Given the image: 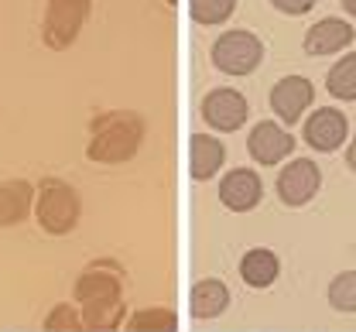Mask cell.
I'll return each instance as SVG.
<instances>
[{
	"label": "cell",
	"instance_id": "9",
	"mask_svg": "<svg viewBox=\"0 0 356 332\" xmlns=\"http://www.w3.org/2000/svg\"><path fill=\"white\" fill-rule=\"evenodd\" d=\"M247 151H250V158L257 161V165H281L291 151H295V138H291V131H284L281 124H274V120H261L254 131H250V138H247Z\"/></svg>",
	"mask_w": 356,
	"mask_h": 332
},
{
	"label": "cell",
	"instance_id": "1",
	"mask_svg": "<svg viewBox=\"0 0 356 332\" xmlns=\"http://www.w3.org/2000/svg\"><path fill=\"white\" fill-rule=\"evenodd\" d=\"M144 141V120L134 110H110L89 124L86 158L96 165H124L137 154Z\"/></svg>",
	"mask_w": 356,
	"mask_h": 332
},
{
	"label": "cell",
	"instance_id": "21",
	"mask_svg": "<svg viewBox=\"0 0 356 332\" xmlns=\"http://www.w3.org/2000/svg\"><path fill=\"white\" fill-rule=\"evenodd\" d=\"M339 3H343V10H346L350 17H356V0H339Z\"/></svg>",
	"mask_w": 356,
	"mask_h": 332
},
{
	"label": "cell",
	"instance_id": "6",
	"mask_svg": "<svg viewBox=\"0 0 356 332\" xmlns=\"http://www.w3.org/2000/svg\"><path fill=\"white\" fill-rule=\"evenodd\" d=\"M346 134H350V120H346V113L336 110V106H318L309 120H305V131H302L305 144H309L312 151H318V154L339 151V147L346 144Z\"/></svg>",
	"mask_w": 356,
	"mask_h": 332
},
{
	"label": "cell",
	"instance_id": "5",
	"mask_svg": "<svg viewBox=\"0 0 356 332\" xmlns=\"http://www.w3.org/2000/svg\"><path fill=\"white\" fill-rule=\"evenodd\" d=\"M247 117H250V106H247V96L240 90L220 86V90H209L206 99H202V120L213 131L233 134V131H240L247 124Z\"/></svg>",
	"mask_w": 356,
	"mask_h": 332
},
{
	"label": "cell",
	"instance_id": "2",
	"mask_svg": "<svg viewBox=\"0 0 356 332\" xmlns=\"http://www.w3.org/2000/svg\"><path fill=\"white\" fill-rule=\"evenodd\" d=\"M209 58L226 76H250L264 62V42L247 28H233V31H222L213 42Z\"/></svg>",
	"mask_w": 356,
	"mask_h": 332
},
{
	"label": "cell",
	"instance_id": "8",
	"mask_svg": "<svg viewBox=\"0 0 356 332\" xmlns=\"http://www.w3.org/2000/svg\"><path fill=\"white\" fill-rule=\"evenodd\" d=\"M312 99H315L312 79H305V76H284L270 90V110H274L277 120H284L291 127V124L302 120V113L312 106Z\"/></svg>",
	"mask_w": 356,
	"mask_h": 332
},
{
	"label": "cell",
	"instance_id": "10",
	"mask_svg": "<svg viewBox=\"0 0 356 332\" xmlns=\"http://www.w3.org/2000/svg\"><path fill=\"white\" fill-rule=\"evenodd\" d=\"M220 199L226 209L247 213V209H254V206L264 199V182H261V175H257L254 168H233V172L222 175Z\"/></svg>",
	"mask_w": 356,
	"mask_h": 332
},
{
	"label": "cell",
	"instance_id": "19",
	"mask_svg": "<svg viewBox=\"0 0 356 332\" xmlns=\"http://www.w3.org/2000/svg\"><path fill=\"white\" fill-rule=\"evenodd\" d=\"M220 301H222V291L216 285H209V291H206V308H202V315H206V312L213 315V308H209V305H220Z\"/></svg>",
	"mask_w": 356,
	"mask_h": 332
},
{
	"label": "cell",
	"instance_id": "17",
	"mask_svg": "<svg viewBox=\"0 0 356 332\" xmlns=\"http://www.w3.org/2000/svg\"><path fill=\"white\" fill-rule=\"evenodd\" d=\"M281 14H291V17H302V14H309L312 7H315V0H270Z\"/></svg>",
	"mask_w": 356,
	"mask_h": 332
},
{
	"label": "cell",
	"instance_id": "16",
	"mask_svg": "<svg viewBox=\"0 0 356 332\" xmlns=\"http://www.w3.org/2000/svg\"><path fill=\"white\" fill-rule=\"evenodd\" d=\"M240 0H188V14L195 24H222Z\"/></svg>",
	"mask_w": 356,
	"mask_h": 332
},
{
	"label": "cell",
	"instance_id": "18",
	"mask_svg": "<svg viewBox=\"0 0 356 332\" xmlns=\"http://www.w3.org/2000/svg\"><path fill=\"white\" fill-rule=\"evenodd\" d=\"M336 301H343V305H356V274L339 278V285H336Z\"/></svg>",
	"mask_w": 356,
	"mask_h": 332
},
{
	"label": "cell",
	"instance_id": "15",
	"mask_svg": "<svg viewBox=\"0 0 356 332\" xmlns=\"http://www.w3.org/2000/svg\"><path fill=\"white\" fill-rule=\"evenodd\" d=\"M240 271H243V278L254 288H264V285H270L274 274H277V260H274L270 250H250V254L243 257Z\"/></svg>",
	"mask_w": 356,
	"mask_h": 332
},
{
	"label": "cell",
	"instance_id": "22",
	"mask_svg": "<svg viewBox=\"0 0 356 332\" xmlns=\"http://www.w3.org/2000/svg\"><path fill=\"white\" fill-rule=\"evenodd\" d=\"M165 3H172V7H175V3H178V0H165Z\"/></svg>",
	"mask_w": 356,
	"mask_h": 332
},
{
	"label": "cell",
	"instance_id": "7",
	"mask_svg": "<svg viewBox=\"0 0 356 332\" xmlns=\"http://www.w3.org/2000/svg\"><path fill=\"white\" fill-rule=\"evenodd\" d=\"M322 185V168L312 158H295L277 175V195L284 206H305Z\"/></svg>",
	"mask_w": 356,
	"mask_h": 332
},
{
	"label": "cell",
	"instance_id": "11",
	"mask_svg": "<svg viewBox=\"0 0 356 332\" xmlns=\"http://www.w3.org/2000/svg\"><path fill=\"white\" fill-rule=\"evenodd\" d=\"M353 38H356V31L343 17H322V21H315L309 31H305V51H309L312 58L336 55V51L353 45Z\"/></svg>",
	"mask_w": 356,
	"mask_h": 332
},
{
	"label": "cell",
	"instance_id": "13",
	"mask_svg": "<svg viewBox=\"0 0 356 332\" xmlns=\"http://www.w3.org/2000/svg\"><path fill=\"white\" fill-rule=\"evenodd\" d=\"M325 90L336 96V99H343V103L356 99V51L343 55V58L329 69V76H325Z\"/></svg>",
	"mask_w": 356,
	"mask_h": 332
},
{
	"label": "cell",
	"instance_id": "14",
	"mask_svg": "<svg viewBox=\"0 0 356 332\" xmlns=\"http://www.w3.org/2000/svg\"><path fill=\"white\" fill-rule=\"evenodd\" d=\"M31 206V185L24 179L17 182H3L0 185V223H10V219H21Z\"/></svg>",
	"mask_w": 356,
	"mask_h": 332
},
{
	"label": "cell",
	"instance_id": "4",
	"mask_svg": "<svg viewBox=\"0 0 356 332\" xmlns=\"http://www.w3.org/2000/svg\"><path fill=\"white\" fill-rule=\"evenodd\" d=\"M76 216H79V195H76V189L58 182V179H44L42 192H38V219H42L44 230H51V233L72 230Z\"/></svg>",
	"mask_w": 356,
	"mask_h": 332
},
{
	"label": "cell",
	"instance_id": "3",
	"mask_svg": "<svg viewBox=\"0 0 356 332\" xmlns=\"http://www.w3.org/2000/svg\"><path fill=\"white\" fill-rule=\"evenodd\" d=\"M89 7L92 0H48L42 21V42L51 51H65L76 45V38L83 35V24L89 21Z\"/></svg>",
	"mask_w": 356,
	"mask_h": 332
},
{
	"label": "cell",
	"instance_id": "12",
	"mask_svg": "<svg viewBox=\"0 0 356 332\" xmlns=\"http://www.w3.org/2000/svg\"><path fill=\"white\" fill-rule=\"evenodd\" d=\"M226 161V147L222 141L209 138V134H192L188 138V172L195 182H209Z\"/></svg>",
	"mask_w": 356,
	"mask_h": 332
},
{
	"label": "cell",
	"instance_id": "20",
	"mask_svg": "<svg viewBox=\"0 0 356 332\" xmlns=\"http://www.w3.org/2000/svg\"><path fill=\"white\" fill-rule=\"evenodd\" d=\"M346 165L356 172V131H353V141H350V147H346Z\"/></svg>",
	"mask_w": 356,
	"mask_h": 332
}]
</instances>
